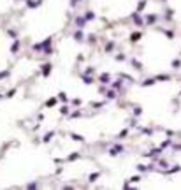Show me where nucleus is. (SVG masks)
Here are the masks:
<instances>
[]
</instances>
